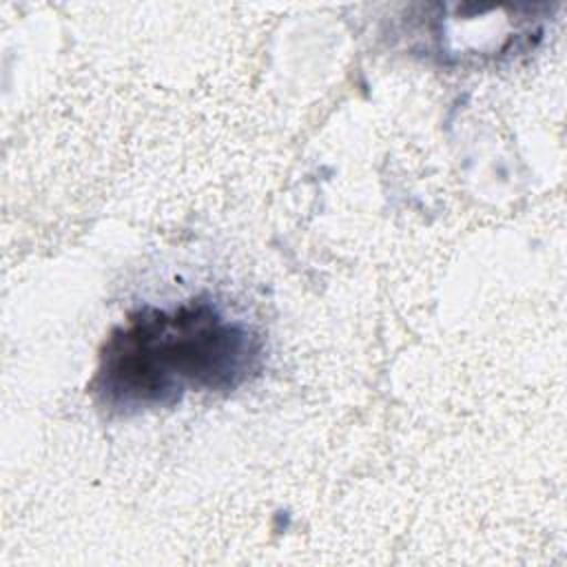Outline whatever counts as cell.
Instances as JSON below:
<instances>
[{"mask_svg": "<svg viewBox=\"0 0 567 567\" xmlns=\"http://www.w3.org/2000/svg\"><path fill=\"white\" fill-rule=\"evenodd\" d=\"M261 361V337L213 301L144 306L106 337L91 394L109 414L133 416L173 408L188 392H233Z\"/></svg>", "mask_w": 567, "mask_h": 567, "instance_id": "cell-1", "label": "cell"}]
</instances>
